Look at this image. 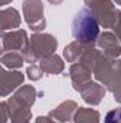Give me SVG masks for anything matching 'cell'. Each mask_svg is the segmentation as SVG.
Masks as SVG:
<instances>
[{"instance_id": "6da1fadb", "label": "cell", "mask_w": 121, "mask_h": 123, "mask_svg": "<svg viewBox=\"0 0 121 123\" xmlns=\"http://www.w3.org/2000/svg\"><path fill=\"white\" fill-rule=\"evenodd\" d=\"M73 36L83 43L93 42L98 36V20L90 9H81L73 19L71 23Z\"/></svg>"}, {"instance_id": "7a4b0ae2", "label": "cell", "mask_w": 121, "mask_h": 123, "mask_svg": "<svg viewBox=\"0 0 121 123\" xmlns=\"http://www.w3.org/2000/svg\"><path fill=\"white\" fill-rule=\"evenodd\" d=\"M105 123H121V109H116L107 113Z\"/></svg>"}]
</instances>
